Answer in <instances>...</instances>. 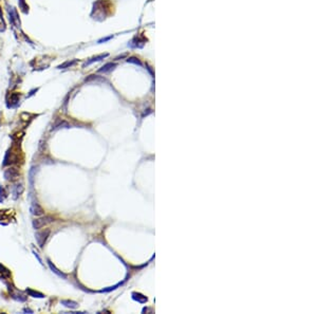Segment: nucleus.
Listing matches in <instances>:
<instances>
[{
    "label": "nucleus",
    "mask_w": 317,
    "mask_h": 314,
    "mask_svg": "<svg viewBox=\"0 0 317 314\" xmlns=\"http://www.w3.org/2000/svg\"><path fill=\"white\" fill-rule=\"evenodd\" d=\"M19 1V6H20V9L22 11H23L24 13H28L29 12V6L26 4V1L24 0H18Z\"/></svg>",
    "instance_id": "nucleus-14"
},
{
    "label": "nucleus",
    "mask_w": 317,
    "mask_h": 314,
    "mask_svg": "<svg viewBox=\"0 0 317 314\" xmlns=\"http://www.w3.org/2000/svg\"><path fill=\"white\" fill-rule=\"evenodd\" d=\"M108 55H109V54H100V55L94 56V57L90 58L89 61H86V63H84V67H86V66H89V65H91V63H96V61H102V59H104V58L108 57Z\"/></svg>",
    "instance_id": "nucleus-6"
},
{
    "label": "nucleus",
    "mask_w": 317,
    "mask_h": 314,
    "mask_svg": "<svg viewBox=\"0 0 317 314\" xmlns=\"http://www.w3.org/2000/svg\"><path fill=\"white\" fill-rule=\"evenodd\" d=\"M126 56H127V54H123V55H121V56H117V57H116V58H115V59H116V61H119V58H123V57H126Z\"/></svg>",
    "instance_id": "nucleus-18"
},
{
    "label": "nucleus",
    "mask_w": 317,
    "mask_h": 314,
    "mask_svg": "<svg viewBox=\"0 0 317 314\" xmlns=\"http://www.w3.org/2000/svg\"><path fill=\"white\" fill-rule=\"evenodd\" d=\"M145 42L146 39L143 36H135L128 46H130L131 48H142Z\"/></svg>",
    "instance_id": "nucleus-4"
},
{
    "label": "nucleus",
    "mask_w": 317,
    "mask_h": 314,
    "mask_svg": "<svg viewBox=\"0 0 317 314\" xmlns=\"http://www.w3.org/2000/svg\"><path fill=\"white\" fill-rule=\"evenodd\" d=\"M0 276H2L4 278L11 277V272L2 264H0Z\"/></svg>",
    "instance_id": "nucleus-9"
},
{
    "label": "nucleus",
    "mask_w": 317,
    "mask_h": 314,
    "mask_svg": "<svg viewBox=\"0 0 317 314\" xmlns=\"http://www.w3.org/2000/svg\"><path fill=\"white\" fill-rule=\"evenodd\" d=\"M111 38H112V36H109V37H107V38H104V39H100L98 42H100V43H102V42H103V41H107V40L111 39Z\"/></svg>",
    "instance_id": "nucleus-16"
},
{
    "label": "nucleus",
    "mask_w": 317,
    "mask_h": 314,
    "mask_svg": "<svg viewBox=\"0 0 317 314\" xmlns=\"http://www.w3.org/2000/svg\"><path fill=\"white\" fill-rule=\"evenodd\" d=\"M31 209L32 214L35 215V216H41V215H43V209H42V207L37 203V202H35V201H33V203H32L31 209Z\"/></svg>",
    "instance_id": "nucleus-5"
},
{
    "label": "nucleus",
    "mask_w": 317,
    "mask_h": 314,
    "mask_svg": "<svg viewBox=\"0 0 317 314\" xmlns=\"http://www.w3.org/2000/svg\"><path fill=\"white\" fill-rule=\"evenodd\" d=\"M115 67H116V63H106V65H104V66L98 70V72H100V73H107V72L112 71Z\"/></svg>",
    "instance_id": "nucleus-7"
},
{
    "label": "nucleus",
    "mask_w": 317,
    "mask_h": 314,
    "mask_svg": "<svg viewBox=\"0 0 317 314\" xmlns=\"http://www.w3.org/2000/svg\"><path fill=\"white\" fill-rule=\"evenodd\" d=\"M50 230H43V231H40V232H37L36 234H35V238H36V241L37 243H38V246H40V248H43V246H45V241L48 240V238H49V236H50Z\"/></svg>",
    "instance_id": "nucleus-2"
},
{
    "label": "nucleus",
    "mask_w": 317,
    "mask_h": 314,
    "mask_svg": "<svg viewBox=\"0 0 317 314\" xmlns=\"http://www.w3.org/2000/svg\"><path fill=\"white\" fill-rule=\"evenodd\" d=\"M4 174L5 180H8V181H15V180L18 179L19 176H20L18 169L15 168V167H10V168L5 169L4 174Z\"/></svg>",
    "instance_id": "nucleus-3"
},
{
    "label": "nucleus",
    "mask_w": 317,
    "mask_h": 314,
    "mask_svg": "<svg viewBox=\"0 0 317 314\" xmlns=\"http://www.w3.org/2000/svg\"><path fill=\"white\" fill-rule=\"evenodd\" d=\"M53 218L50 216H45V217H42V218H38V219H35L33 220V227H34L35 230H40V229H42V227L45 226V225L49 224V223H51V222H53Z\"/></svg>",
    "instance_id": "nucleus-1"
},
{
    "label": "nucleus",
    "mask_w": 317,
    "mask_h": 314,
    "mask_svg": "<svg viewBox=\"0 0 317 314\" xmlns=\"http://www.w3.org/2000/svg\"><path fill=\"white\" fill-rule=\"evenodd\" d=\"M132 297H133V299H135V300H137V301H140V303H146V301H147V297L143 296L142 294L133 293V294H132Z\"/></svg>",
    "instance_id": "nucleus-11"
},
{
    "label": "nucleus",
    "mask_w": 317,
    "mask_h": 314,
    "mask_svg": "<svg viewBox=\"0 0 317 314\" xmlns=\"http://www.w3.org/2000/svg\"><path fill=\"white\" fill-rule=\"evenodd\" d=\"M34 254H35V256H36V258H37V259H38V261H39V262H40V263H42V262H41V259H40V257H39V256H38V254H37V253H36V252H34Z\"/></svg>",
    "instance_id": "nucleus-17"
},
{
    "label": "nucleus",
    "mask_w": 317,
    "mask_h": 314,
    "mask_svg": "<svg viewBox=\"0 0 317 314\" xmlns=\"http://www.w3.org/2000/svg\"><path fill=\"white\" fill-rule=\"evenodd\" d=\"M61 304H63V306L68 307V308H71V309H75L77 307V303L72 301V300H61Z\"/></svg>",
    "instance_id": "nucleus-12"
},
{
    "label": "nucleus",
    "mask_w": 317,
    "mask_h": 314,
    "mask_svg": "<svg viewBox=\"0 0 317 314\" xmlns=\"http://www.w3.org/2000/svg\"><path fill=\"white\" fill-rule=\"evenodd\" d=\"M77 63L76 59H74V61H65L63 63H61V65H59L58 66V69H66V68H70V67L74 66L75 63Z\"/></svg>",
    "instance_id": "nucleus-10"
},
{
    "label": "nucleus",
    "mask_w": 317,
    "mask_h": 314,
    "mask_svg": "<svg viewBox=\"0 0 317 314\" xmlns=\"http://www.w3.org/2000/svg\"><path fill=\"white\" fill-rule=\"evenodd\" d=\"M48 264H49V267H50L51 271H52L53 273H55L57 276H59V277H63V278H65V279H66V278H67L66 274H63V272H60V271H59V270H58L57 268H56L55 266H54V264L50 261V260H48Z\"/></svg>",
    "instance_id": "nucleus-8"
},
{
    "label": "nucleus",
    "mask_w": 317,
    "mask_h": 314,
    "mask_svg": "<svg viewBox=\"0 0 317 314\" xmlns=\"http://www.w3.org/2000/svg\"><path fill=\"white\" fill-rule=\"evenodd\" d=\"M127 63H135V65H139V66H142V63L137 57H130L127 58Z\"/></svg>",
    "instance_id": "nucleus-15"
},
{
    "label": "nucleus",
    "mask_w": 317,
    "mask_h": 314,
    "mask_svg": "<svg viewBox=\"0 0 317 314\" xmlns=\"http://www.w3.org/2000/svg\"><path fill=\"white\" fill-rule=\"evenodd\" d=\"M26 293H29L31 296H33V297H38V298H43L45 297V295L42 293H39V292H36V291L34 290H31V289H28L26 290Z\"/></svg>",
    "instance_id": "nucleus-13"
}]
</instances>
